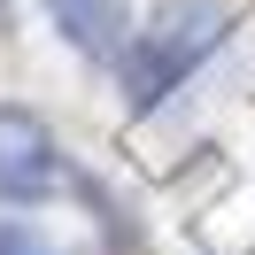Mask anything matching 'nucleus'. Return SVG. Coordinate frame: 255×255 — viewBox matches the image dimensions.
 <instances>
[{"label": "nucleus", "instance_id": "f257e3e1", "mask_svg": "<svg viewBox=\"0 0 255 255\" xmlns=\"http://www.w3.org/2000/svg\"><path fill=\"white\" fill-rule=\"evenodd\" d=\"M224 31H232L224 0H155V16L116 54V101H124V116H155L170 93H186V78L224 47Z\"/></svg>", "mask_w": 255, "mask_h": 255}, {"label": "nucleus", "instance_id": "f03ea898", "mask_svg": "<svg viewBox=\"0 0 255 255\" xmlns=\"http://www.w3.org/2000/svg\"><path fill=\"white\" fill-rule=\"evenodd\" d=\"M70 186V155L54 124L31 101H0V201L8 209H47Z\"/></svg>", "mask_w": 255, "mask_h": 255}, {"label": "nucleus", "instance_id": "7ed1b4c3", "mask_svg": "<svg viewBox=\"0 0 255 255\" xmlns=\"http://www.w3.org/2000/svg\"><path fill=\"white\" fill-rule=\"evenodd\" d=\"M54 23V39H62L70 54H85V62H109L131 47V31H139V16H131V0H39Z\"/></svg>", "mask_w": 255, "mask_h": 255}, {"label": "nucleus", "instance_id": "20e7f679", "mask_svg": "<svg viewBox=\"0 0 255 255\" xmlns=\"http://www.w3.org/2000/svg\"><path fill=\"white\" fill-rule=\"evenodd\" d=\"M70 186H78V201L93 209V224H101V248H109V255H139V248H147L139 217H131V209L116 201V193L101 186V178H78V170H70Z\"/></svg>", "mask_w": 255, "mask_h": 255}, {"label": "nucleus", "instance_id": "39448f33", "mask_svg": "<svg viewBox=\"0 0 255 255\" xmlns=\"http://www.w3.org/2000/svg\"><path fill=\"white\" fill-rule=\"evenodd\" d=\"M0 255H62L31 217H0Z\"/></svg>", "mask_w": 255, "mask_h": 255}, {"label": "nucleus", "instance_id": "423d86ee", "mask_svg": "<svg viewBox=\"0 0 255 255\" xmlns=\"http://www.w3.org/2000/svg\"><path fill=\"white\" fill-rule=\"evenodd\" d=\"M0 39H16V0H0Z\"/></svg>", "mask_w": 255, "mask_h": 255}]
</instances>
